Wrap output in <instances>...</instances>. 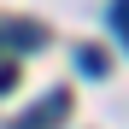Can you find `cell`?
I'll return each instance as SVG.
<instances>
[{
  "instance_id": "6da1fadb",
  "label": "cell",
  "mask_w": 129,
  "mask_h": 129,
  "mask_svg": "<svg viewBox=\"0 0 129 129\" xmlns=\"http://www.w3.org/2000/svg\"><path fill=\"white\" fill-rule=\"evenodd\" d=\"M64 112H71V94H64V88H53V94L41 100L29 117H18V129H59V123H64Z\"/></svg>"
},
{
  "instance_id": "7a4b0ae2",
  "label": "cell",
  "mask_w": 129,
  "mask_h": 129,
  "mask_svg": "<svg viewBox=\"0 0 129 129\" xmlns=\"http://www.w3.org/2000/svg\"><path fill=\"white\" fill-rule=\"evenodd\" d=\"M76 71H82V76H106V71H112V59H106L100 47H76Z\"/></svg>"
},
{
  "instance_id": "3957f363",
  "label": "cell",
  "mask_w": 129,
  "mask_h": 129,
  "mask_svg": "<svg viewBox=\"0 0 129 129\" xmlns=\"http://www.w3.org/2000/svg\"><path fill=\"white\" fill-rule=\"evenodd\" d=\"M0 41H12V47H41L47 35H41L35 24H6V29H0Z\"/></svg>"
},
{
  "instance_id": "277c9868",
  "label": "cell",
  "mask_w": 129,
  "mask_h": 129,
  "mask_svg": "<svg viewBox=\"0 0 129 129\" xmlns=\"http://www.w3.org/2000/svg\"><path fill=\"white\" fill-rule=\"evenodd\" d=\"M112 29L123 35V47H129V0H112Z\"/></svg>"
},
{
  "instance_id": "5b68a950",
  "label": "cell",
  "mask_w": 129,
  "mask_h": 129,
  "mask_svg": "<svg viewBox=\"0 0 129 129\" xmlns=\"http://www.w3.org/2000/svg\"><path fill=\"white\" fill-rule=\"evenodd\" d=\"M12 82H18V64H12V59H0V94H6Z\"/></svg>"
}]
</instances>
